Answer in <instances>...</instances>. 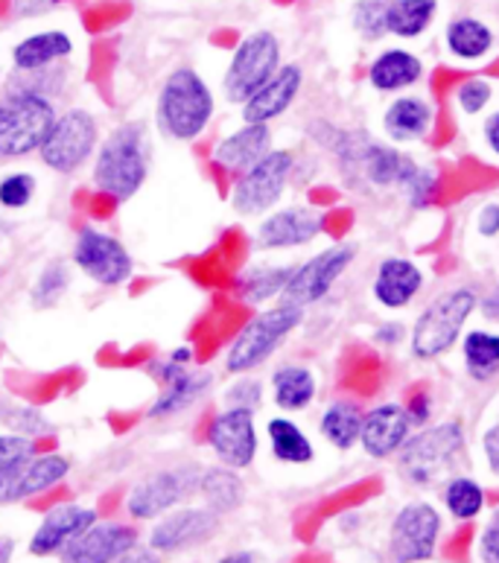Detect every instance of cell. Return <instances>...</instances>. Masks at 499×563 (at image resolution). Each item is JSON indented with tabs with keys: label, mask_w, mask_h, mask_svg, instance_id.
<instances>
[{
	"label": "cell",
	"mask_w": 499,
	"mask_h": 563,
	"mask_svg": "<svg viewBox=\"0 0 499 563\" xmlns=\"http://www.w3.org/2000/svg\"><path fill=\"white\" fill-rule=\"evenodd\" d=\"M196 494L202 496L204 508H211L213 514H234L240 505L246 503V485L240 479V471H231V467H202V476H199V490Z\"/></svg>",
	"instance_id": "obj_26"
},
{
	"label": "cell",
	"mask_w": 499,
	"mask_h": 563,
	"mask_svg": "<svg viewBox=\"0 0 499 563\" xmlns=\"http://www.w3.org/2000/svg\"><path fill=\"white\" fill-rule=\"evenodd\" d=\"M465 432L458 423H441L421 435L409 438L400 450V471L418 488H432L450 471V464L462 453Z\"/></svg>",
	"instance_id": "obj_11"
},
{
	"label": "cell",
	"mask_w": 499,
	"mask_h": 563,
	"mask_svg": "<svg viewBox=\"0 0 499 563\" xmlns=\"http://www.w3.org/2000/svg\"><path fill=\"white\" fill-rule=\"evenodd\" d=\"M111 563H162V555H155L149 547H135L132 552L114 558Z\"/></svg>",
	"instance_id": "obj_51"
},
{
	"label": "cell",
	"mask_w": 499,
	"mask_h": 563,
	"mask_svg": "<svg viewBox=\"0 0 499 563\" xmlns=\"http://www.w3.org/2000/svg\"><path fill=\"white\" fill-rule=\"evenodd\" d=\"M494 33L483 21L476 18H456L453 24L447 26V47L453 56L465 62L483 59L485 53L491 51Z\"/></svg>",
	"instance_id": "obj_34"
},
{
	"label": "cell",
	"mask_w": 499,
	"mask_h": 563,
	"mask_svg": "<svg viewBox=\"0 0 499 563\" xmlns=\"http://www.w3.org/2000/svg\"><path fill=\"white\" fill-rule=\"evenodd\" d=\"M444 505H447V511L456 520H474L485 508V490L479 488V482L467 479V476H456L444 488Z\"/></svg>",
	"instance_id": "obj_36"
},
{
	"label": "cell",
	"mask_w": 499,
	"mask_h": 563,
	"mask_svg": "<svg viewBox=\"0 0 499 563\" xmlns=\"http://www.w3.org/2000/svg\"><path fill=\"white\" fill-rule=\"evenodd\" d=\"M149 176V135L146 123L126 120L102 137L93 152V190L111 202H129L141 194Z\"/></svg>",
	"instance_id": "obj_1"
},
{
	"label": "cell",
	"mask_w": 499,
	"mask_h": 563,
	"mask_svg": "<svg viewBox=\"0 0 499 563\" xmlns=\"http://www.w3.org/2000/svg\"><path fill=\"white\" fill-rule=\"evenodd\" d=\"M199 476H202L199 464H178V467H164V471H155L149 476H144L126 494L129 520H162L164 514H169L173 508L187 503L199 490Z\"/></svg>",
	"instance_id": "obj_8"
},
{
	"label": "cell",
	"mask_w": 499,
	"mask_h": 563,
	"mask_svg": "<svg viewBox=\"0 0 499 563\" xmlns=\"http://www.w3.org/2000/svg\"><path fill=\"white\" fill-rule=\"evenodd\" d=\"M301 321H304V310L284 301L269 307V310L257 312V316H252V319L243 324V330H240L237 336H234L229 351H225V360H222L225 371H229V374H237V377L257 371L263 362L271 360V353L287 342L289 333H292Z\"/></svg>",
	"instance_id": "obj_3"
},
{
	"label": "cell",
	"mask_w": 499,
	"mask_h": 563,
	"mask_svg": "<svg viewBox=\"0 0 499 563\" xmlns=\"http://www.w3.org/2000/svg\"><path fill=\"white\" fill-rule=\"evenodd\" d=\"M456 102L465 114H479L491 102V82H485V79H467V82L458 85Z\"/></svg>",
	"instance_id": "obj_43"
},
{
	"label": "cell",
	"mask_w": 499,
	"mask_h": 563,
	"mask_svg": "<svg viewBox=\"0 0 499 563\" xmlns=\"http://www.w3.org/2000/svg\"><path fill=\"white\" fill-rule=\"evenodd\" d=\"M97 520H100L97 508H88V505L79 503L56 505V508L44 514L42 522L35 526L33 538H30L26 549H30V555L33 558L62 555V552H65L74 540L82 538L85 531L91 529Z\"/></svg>",
	"instance_id": "obj_17"
},
{
	"label": "cell",
	"mask_w": 499,
	"mask_h": 563,
	"mask_svg": "<svg viewBox=\"0 0 499 563\" xmlns=\"http://www.w3.org/2000/svg\"><path fill=\"white\" fill-rule=\"evenodd\" d=\"M403 324H398V321H386V324H380L377 328V333H374V339H377V345H400V339H403Z\"/></svg>",
	"instance_id": "obj_50"
},
{
	"label": "cell",
	"mask_w": 499,
	"mask_h": 563,
	"mask_svg": "<svg viewBox=\"0 0 499 563\" xmlns=\"http://www.w3.org/2000/svg\"><path fill=\"white\" fill-rule=\"evenodd\" d=\"M271 152V129L269 126H252V123H243L237 132L222 137L217 146H213V164L231 176H240L246 173L248 167H254L257 161L266 158Z\"/></svg>",
	"instance_id": "obj_22"
},
{
	"label": "cell",
	"mask_w": 499,
	"mask_h": 563,
	"mask_svg": "<svg viewBox=\"0 0 499 563\" xmlns=\"http://www.w3.org/2000/svg\"><path fill=\"white\" fill-rule=\"evenodd\" d=\"M296 158L289 150H271L266 158H260L246 173H240L234 187H231L229 202L240 217H260L269 213L280 202L287 190L289 176H292Z\"/></svg>",
	"instance_id": "obj_10"
},
{
	"label": "cell",
	"mask_w": 499,
	"mask_h": 563,
	"mask_svg": "<svg viewBox=\"0 0 499 563\" xmlns=\"http://www.w3.org/2000/svg\"><path fill=\"white\" fill-rule=\"evenodd\" d=\"M100 146V123L88 109L59 111L44 137L38 158L56 176H77Z\"/></svg>",
	"instance_id": "obj_5"
},
{
	"label": "cell",
	"mask_w": 499,
	"mask_h": 563,
	"mask_svg": "<svg viewBox=\"0 0 499 563\" xmlns=\"http://www.w3.org/2000/svg\"><path fill=\"white\" fill-rule=\"evenodd\" d=\"M423 74V65L418 56L409 51H386L377 56L368 70V82L377 91H403L409 85H415Z\"/></svg>",
	"instance_id": "obj_29"
},
{
	"label": "cell",
	"mask_w": 499,
	"mask_h": 563,
	"mask_svg": "<svg viewBox=\"0 0 499 563\" xmlns=\"http://www.w3.org/2000/svg\"><path fill=\"white\" fill-rule=\"evenodd\" d=\"M217 111L211 85L196 68H176L162 82L155 100V126L176 143H193L208 132Z\"/></svg>",
	"instance_id": "obj_2"
},
{
	"label": "cell",
	"mask_w": 499,
	"mask_h": 563,
	"mask_svg": "<svg viewBox=\"0 0 499 563\" xmlns=\"http://www.w3.org/2000/svg\"><path fill=\"white\" fill-rule=\"evenodd\" d=\"M74 53V38L65 30H44L21 38L12 47V65L18 74H35V70L56 68Z\"/></svg>",
	"instance_id": "obj_24"
},
{
	"label": "cell",
	"mask_w": 499,
	"mask_h": 563,
	"mask_svg": "<svg viewBox=\"0 0 499 563\" xmlns=\"http://www.w3.org/2000/svg\"><path fill=\"white\" fill-rule=\"evenodd\" d=\"M62 0H9V15L18 18V21H26V18L47 15Z\"/></svg>",
	"instance_id": "obj_45"
},
{
	"label": "cell",
	"mask_w": 499,
	"mask_h": 563,
	"mask_svg": "<svg viewBox=\"0 0 499 563\" xmlns=\"http://www.w3.org/2000/svg\"><path fill=\"white\" fill-rule=\"evenodd\" d=\"M483 310H485V316H488V319H497L499 321V286H497V289H494L491 295H488V298H485Z\"/></svg>",
	"instance_id": "obj_54"
},
{
	"label": "cell",
	"mask_w": 499,
	"mask_h": 563,
	"mask_svg": "<svg viewBox=\"0 0 499 563\" xmlns=\"http://www.w3.org/2000/svg\"><path fill=\"white\" fill-rule=\"evenodd\" d=\"M141 547V534L129 522H93L91 529L77 538L59 555V563H111Z\"/></svg>",
	"instance_id": "obj_19"
},
{
	"label": "cell",
	"mask_w": 499,
	"mask_h": 563,
	"mask_svg": "<svg viewBox=\"0 0 499 563\" xmlns=\"http://www.w3.org/2000/svg\"><path fill=\"white\" fill-rule=\"evenodd\" d=\"M167 360L176 362V365H185V368H190V365H193V347L190 345L173 347V351L167 353Z\"/></svg>",
	"instance_id": "obj_53"
},
{
	"label": "cell",
	"mask_w": 499,
	"mask_h": 563,
	"mask_svg": "<svg viewBox=\"0 0 499 563\" xmlns=\"http://www.w3.org/2000/svg\"><path fill=\"white\" fill-rule=\"evenodd\" d=\"M435 0H391L386 12V33L418 38L435 18Z\"/></svg>",
	"instance_id": "obj_33"
},
{
	"label": "cell",
	"mask_w": 499,
	"mask_h": 563,
	"mask_svg": "<svg viewBox=\"0 0 499 563\" xmlns=\"http://www.w3.org/2000/svg\"><path fill=\"white\" fill-rule=\"evenodd\" d=\"M271 400L284 412H304L315 400V374L307 365H280L271 374Z\"/></svg>",
	"instance_id": "obj_27"
},
{
	"label": "cell",
	"mask_w": 499,
	"mask_h": 563,
	"mask_svg": "<svg viewBox=\"0 0 499 563\" xmlns=\"http://www.w3.org/2000/svg\"><path fill=\"white\" fill-rule=\"evenodd\" d=\"M208 446L217 455V462L231 471H246L252 467L260 450L257 423L254 412L248 409H222L208 427Z\"/></svg>",
	"instance_id": "obj_14"
},
{
	"label": "cell",
	"mask_w": 499,
	"mask_h": 563,
	"mask_svg": "<svg viewBox=\"0 0 499 563\" xmlns=\"http://www.w3.org/2000/svg\"><path fill=\"white\" fill-rule=\"evenodd\" d=\"M301 85H304V70L298 65H280L278 74L271 76L269 82L243 106V120L252 126H269L271 120L287 114L298 91H301Z\"/></svg>",
	"instance_id": "obj_20"
},
{
	"label": "cell",
	"mask_w": 499,
	"mask_h": 563,
	"mask_svg": "<svg viewBox=\"0 0 499 563\" xmlns=\"http://www.w3.org/2000/svg\"><path fill=\"white\" fill-rule=\"evenodd\" d=\"M35 181L33 173H7L0 178V208L3 211H24L26 205L35 199Z\"/></svg>",
	"instance_id": "obj_39"
},
{
	"label": "cell",
	"mask_w": 499,
	"mask_h": 563,
	"mask_svg": "<svg viewBox=\"0 0 499 563\" xmlns=\"http://www.w3.org/2000/svg\"><path fill=\"white\" fill-rule=\"evenodd\" d=\"M70 286V269L68 263L53 261L42 269V275L35 278L33 289H30V298H33L35 310H47V307H56V303L65 298Z\"/></svg>",
	"instance_id": "obj_37"
},
{
	"label": "cell",
	"mask_w": 499,
	"mask_h": 563,
	"mask_svg": "<svg viewBox=\"0 0 499 563\" xmlns=\"http://www.w3.org/2000/svg\"><path fill=\"white\" fill-rule=\"evenodd\" d=\"M296 266H252L237 278V292L246 303H266L287 289Z\"/></svg>",
	"instance_id": "obj_32"
},
{
	"label": "cell",
	"mask_w": 499,
	"mask_h": 563,
	"mask_svg": "<svg viewBox=\"0 0 499 563\" xmlns=\"http://www.w3.org/2000/svg\"><path fill=\"white\" fill-rule=\"evenodd\" d=\"M423 286V272L418 269L412 261L403 257H389L380 263L377 278H374V298L389 307V310H400L407 307Z\"/></svg>",
	"instance_id": "obj_25"
},
{
	"label": "cell",
	"mask_w": 499,
	"mask_h": 563,
	"mask_svg": "<svg viewBox=\"0 0 499 563\" xmlns=\"http://www.w3.org/2000/svg\"><path fill=\"white\" fill-rule=\"evenodd\" d=\"M324 219L315 208L307 205H292V208H280L271 211L257 225V245L263 252H280V249H301V245L313 243L315 236L322 234Z\"/></svg>",
	"instance_id": "obj_18"
},
{
	"label": "cell",
	"mask_w": 499,
	"mask_h": 563,
	"mask_svg": "<svg viewBox=\"0 0 499 563\" xmlns=\"http://www.w3.org/2000/svg\"><path fill=\"white\" fill-rule=\"evenodd\" d=\"M217 563H257V555L243 549V552H229V555H222Z\"/></svg>",
	"instance_id": "obj_55"
},
{
	"label": "cell",
	"mask_w": 499,
	"mask_h": 563,
	"mask_svg": "<svg viewBox=\"0 0 499 563\" xmlns=\"http://www.w3.org/2000/svg\"><path fill=\"white\" fill-rule=\"evenodd\" d=\"M38 453L35 438L15 435V432H0V473L12 471L18 464H24L26 459H33Z\"/></svg>",
	"instance_id": "obj_41"
},
{
	"label": "cell",
	"mask_w": 499,
	"mask_h": 563,
	"mask_svg": "<svg viewBox=\"0 0 499 563\" xmlns=\"http://www.w3.org/2000/svg\"><path fill=\"white\" fill-rule=\"evenodd\" d=\"M409 415V423H426L432 415V397L426 391H415L409 397V404L403 406Z\"/></svg>",
	"instance_id": "obj_46"
},
{
	"label": "cell",
	"mask_w": 499,
	"mask_h": 563,
	"mask_svg": "<svg viewBox=\"0 0 499 563\" xmlns=\"http://www.w3.org/2000/svg\"><path fill=\"white\" fill-rule=\"evenodd\" d=\"M354 245H331V249H324V252H319L315 257H310V261L292 269V278H289L287 289L280 295V301L301 307V310L313 307L322 298H328L336 280L354 263Z\"/></svg>",
	"instance_id": "obj_13"
},
{
	"label": "cell",
	"mask_w": 499,
	"mask_h": 563,
	"mask_svg": "<svg viewBox=\"0 0 499 563\" xmlns=\"http://www.w3.org/2000/svg\"><path fill=\"white\" fill-rule=\"evenodd\" d=\"M70 459L62 453H35L24 464H18L12 471L0 473V508L18 505L42 496L47 490L59 488L62 482L70 476Z\"/></svg>",
	"instance_id": "obj_16"
},
{
	"label": "cell",
	"mask_w": 499,
	"mask_h": 563,
	"mask_svg": "<svg viewBox=\"0 0 499 563\" xmlns=\"http://www.w3.org/2000/svg\"><path fill=\"white\" fill-rule=\"evenodd\" d=\"M266 435H269V446L275 462L280 464H310L315 459L313 441L307 438V432L298 427L296 421H289L284 415L271 418L266 423Z\"/></svg>",
	"instance_id": "obj_30"
},
{
	"label": "cell",
	"mask_w": 499,
	"mask_h": 563,
	"mask_svg": "<svg viewBox=\"0 0 499 563\" xmlns=\"http://www.w3.org/2000/svg\"><path fill=\"white\" fill-rule=\"evenodd\" d=\"M220 526V514H213L204 505L173 508L169 514H164L162 520H155L146 547L153 549L155 555H178V552L202 547L211 538H217Z\"/></svg>",
	"instance_id": "obj_12"
},
{
	"label": "cell",
	"mask_w": 499,
	"mask_h": 563,
	"mask_svg": "<svg viewBox=\"0 0 499 563\" xmlns=\"http://www.w3.org/2000/svg\"><path fill=\"white\" fill-rule=\"evenodd\" d=\"M485 141H488L491 152L499 158V111L497 114H491V118H488V123H485Z\"/></svg>",
	"instance_id": "obj_52"
},
{
	"label": "cell",
	"mask_w": 499,
	"mask_h": 563,
	"mask_svg": "<svg viewBox=\"0 0 499 563\" xmlns=\"http://www.w3.org/2000/svg\"><path fill=\"white\" fill-rule=\"evenodd\" d=\"M280 68V42L278 35L269 30L248 33L237 44V51L231 56L225 76H222V93L234 106H246L263 85Z\"/></svg>",
	"instance_id": "obj_7"
},
{
	"label": "cell",
	"mask_w": 499,
	"mask_h": 563,
	"mask_svg": "<svg viewBox=\"0 0 499 563\" xmlns=\"http://www.w3.org/2000/svg\"><path fill=\"white\" fill-rule=\"evenodd\" d=\"M476 307H479V298L467 286L439 295L418 316L415 328H412V353L418 360H435L441 353H447L458 342Z\"/></svg>",
	"instance_id": "obj_6"
},
{
	"label": "cell",
	"mask_w": 499,
	"mask_h": 563,
	"mask_svg": "<svg viewBox=\"0 0 499 563\" xmlns=\"http://www.w3.org/2000/svg\"><path fill=\"white\" fill-rule=\"evenodd\" d=\"M479 558L483 563H499V522L488 526L479 538Z\"/></svg>",
	"instance_id": "obj_47"
},
{
	"label": "cell",
	"mask_w": 499,
	"mask_h": 563,
	"mask_svg": "<svg viewBox=\"0 0 499 563\" xmlns=\"http://www.w3.org/2000/svg\"><path fill=\"white\" fill-rule=\"evenodd\" d=\"M260 400L263 386L257 379L248 377V374H243L234 386L225 388V404H229V409H248V412H254L260 406Z\"/></svg>",
	"instance_id": "obj_42"
},
{
	"label": "cell",
	"mask_w": 499,
	"mask_h": 563,
	"mask_svg": "<svg viewBox=\"0 0 499 563\" xmlns=\"http://www.w3.org/2000/svg\"><path fill=\"white\" fill-rule=\"evenodd\" d=\"M56 114L59 111L47 97L7 91L0 97V161L38 155Z\"/></svg>",
	"instance_id": "obj_4"
},
{
	"label": "cell",
	"mask_w": 499,
	"mask_h": 563,
	"mask_svg": "<svg viewBox=\"0 0 499 563\" xmlns=\"http://www.w3.org/2000/svg\"><path fill=\"white\" fill-rule=\"evenodd\" d=\"M476 228L483 236H497L499 234V205H485L479 217H476Z\"/></svg>",
	"instance_id": "obj_48"
},
{
	"label": "cell",
	"mask_w": 499,
	"mask_h": 563,
	"mask_svg": "<svg viewBox=\"0 0 499 563\" xmlns=\"http://www.w3.org/2000/svg\"><path fill=\"white\" fill-rule=\"evenodd\" d=\"M441 517L430 503H409L391 522L389 549L395 563H423L435 555Z\"/></svg>",
	"instance_id": "obj_15"
},
{
	"label": "cell",
	"mask_w": 499,
	"mask_h": 563,
	"mask_svg": "<svg viewBox=\"0 0 499 563\" xmlns=\"http://www.w3.org/2000/svg\"><path fill=\"white\" fill-rule=\"evenodd\" d=\"M432 194H435V173H432V169L418 167L415 178H412L407 187V196L412 199V205H415V208H426L432 199Z\"/></svg>",
	"instance_id": "obj_44"
},
{
	"label": "cell",
	"mask_w": 499,
	"mask_h": 563,
	"mask_svg": "<svg viewBox=\"0 0 499 563\" xmlns=\"http://www.w3.org/2000/svg\"><path fill=\"white\" fill-rule=\"evenodd\" d=\"M409 415L400 404H382L365 415L363 432H359V444L372 459H389L400 453L403 444L409 441Z\"/></svg>",
	"instance_id": "obj_21"
},
{
	"label": "cell",
	"mask_w": 499,
	"mask_h": 563,
	"mask_svg": "<svg viewBox=\"0 0 499 563\" xmlns=\"http://www.w3.org/2000/svg\"><path fill=\"white\" fill-rule=\"evenodd\" d=\"M12 558V540H0V563H9Z\"/></svg>",
	"instance_id": "obj_56"
},
{
	"label": "cell",
	"mask_w": 499,
	"mask_h": 563,
	"mask_svg": "<svg viewBox=\"0 0 499 563\" xmlns=\"http://www.w3.org/2000/svg\"><path fill=\"white\" fill-rule=\"evenodd\" d=\"M70 261L102 289H118L135 275V257L129 254L126 243L97 225H82L74 236Z\"/></svg>",
	"instance_id": "obj_9"
},
{
	"label": "cell",
	"mask_w": 499,
	"mask_h": 563,
	"mask_svg": "<svg viewBox=\"0 0 499 563\" xmlns=\"http://www.w3.org/2000/svg\"><path fill=\"white\" fill-rule=\"evenodd\" d=\"M432 126V109L418 97H400L386 109V118H382V129L391 141L407 143L418 141L430 132Z\"/></svg>",
	"instance_id": "obj_28"
},
{
	"label": "cell",
	"mask_w": 499,
	"mask_h": 563,
	"mask_svg": "<svg viewBox=\"0 0 499 563\" xmlns=\"http://www.w3.org/2000/svg\"><path fill=\"white\" fill-rule=\"evenodd\" d=\"M391 0H356L354 7V26L356 33L377 42L386 35V12H389Z\"/></svg>",
	"instance_id": "obj_40"
},
{
	"label": "cell",
	"mask_w": 499,
	"mask_h": 563,
	"mask_svg": "<svg viewBox=\"0 0 499 563\" xmlns=\"http://www.w3.org/2000/svg\"><path fill=\"white\" fill-rule=\"evenodd\" d=\"M483 446H485V459H488V467H491L494 476H499V427L485 432Z\"/></svg>",
	"instance_id": "obj_49"
},
{
	"label": "cell",
	"mask_w": 499,
	"mask_h": 563,
	"mask_svg": "<svg viewBox=\"0 0 499 563\" xmlns=\"http://www.w3.org/2000/svg\"><path fill=\"white\" fill-rule=\"evenodd\" d=\"M467 374L474 379H491L499 374V336L491 330H474L462 342Z\"/></svg>",
	"instance_id": "obj_35"
},
{
	"label": "cell",
	"mask_w": 499,
	"mask_h": 563,
	"mask_svg": "<svg viewBox=\"0 0 499 563\" xmlns=\"http://www.w3.org/2000/svg\"><path fill=\"white\" fill-rule=\"evenodd\" d=\"M0 427H3V432H15V435L35 438V441L51 432V421L38 409L24 404H9V400L0 404Z\"/></svg>",
	"instance_id": "obj_38"
},
{
	"label": "cell",
	"mask_w": 499,
	"mask_h": 563,
	"mask_svg": "<svg viewBox=\"0 0 499 563\" xmlns=\"http://www.w3.org/2000/svg\"><path fill=\"white\" fill-rule=\"evenodd\" d=\"M211 388H213L211 371L187 368L181 377L158 388L153 406L146 409V418H149V421H169V418H178V415L190 412L199 400L208 397Z\"/></svg>",
	"instance_id": "obj_23"
},
{
	"label": "cell",
	"mask_w": 499,
	"mask_h": 563,
	"mask_svg": "<svg viewBox=\"0 0 499 563\" xmlns=\"http://www.w3.org/2000/svg\"><path fill=\"white\" fill-rule=\"evenodd\" d=\"M365 412L354 400H336L324 409L322 415V435L328 438V444L336 446V450H351L354 444H359V432H363Z\"/></svg>",
	"instance_id": "obj_31"
}]
</instances>
